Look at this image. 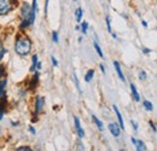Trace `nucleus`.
<instances>
[{
  "label": "nucleus",
  "mask_w": 157,
  "mask_h": 151,
  "mask_svg": "<svg viewBox=\"0 0 157 151\" xmlns=\"http://www.w3.org/2000/svg\"><path fill=\"white\" fill-rule=\"evenodd\" d=\"M52 40H53V42H58L59 39H58V33L57 32H52Z\"/></svg>",
  "instance_id": "obj_26"
},
{
  "label": "nucleus",
  "mask_w": 157,
  "mask_h": 151,
  "mask_svg": "<svg viewBox=\"0 0 157 151\" xmlns=\"http://www.w3.org/2000/svg\"><path fill=\"white\" fill-rule=\"evenodd\" d=\"M6 85H7V80L5 77L0 81V99L6 95Z\"/></svg>",
  "instance_id": "obj_12"
},
{
  "label": "nucleus",
  "mask_w": 157,
  "mask_h": 151,
  "mask_svg": "<svg viewBox=\"0 0 157 151\" xmlns=\"http://www.w3.org/2000/svg\"><path fill=\"white\" fill-rule=\"evenodd\" d=\"M16 151H33L29 146H20V148H17Z\"/></svg>",
  "instance_id": "obj_27"
},
{
  "label": "nucleus",
  "mask_w": 157,
  "mask_h": 151,
  "mask_svg": "<svg viewBox=\"0 0 157 151\" xmlns=\"http://www.w3.org/2000/svg\"><path fill=\"white\" fill-rule=\"evenodd\" d=\"M131 123H132V126H133V130L134 131H138V125L136 121H133V120H131Z\"/></svg>",
  "instance_id": "obj_32"
},
{
  "label": "nucleus",
  "mask_w": 157,
  "mask_h": 151,
  "mask_svg": "<svg viewBox=\"0 0 157 151\" xmlns=\"http://www.w3.org/2000/svg\"><path fill=\"white\" fill-rule=\"evenodd\" d=\"M47 6H48V0H46V5H45V15L47 14Z\"/></svg>",
  "instance_id": "obj_38"
},
{
  "label": "nucleus",
  "mask_w": 157,
  "mask_h": 151,
  "mask_svg": "<svg viewBox=\"0 0 157 151\" xmlns=\"http://www.w3.org/2000/svg\"><path fill=\"white\" fill-rule=\"evenodd\" d=\"M73 80H74V82H75V86H76V90L78 91V93H82V92H81V88H80V82H78V76H76V74H75V73L73 74Z\"/></svg>",
  "instance_id": "obj_21"
},
{
  "label": "nucleus",
  "mask_w": 157,
  "mask_h": 151,
  "mask_svg": "<svg viewBox=\"0 0 157 151\" xmlns=\"http://www.w3.org/2000/svg\"><path fill=\"white\" fill-rule=\"evenodd\" d=\"M120 151H123V150H120Z\"/></svg>",
  "instance_id": "obj_42"
},
{
  "label": "nucleus",
  "mask_w": 157,
  "mask_h": 151,
  "mask_svg": "<svg viewBox=\"0 0 157 151\" xmlns=\"http://www.w3.org/2000/svg\"><path fill=\"white\" fill-rule=\"evenodd\" d=\"M35 74L32 76V79H30V81H29V85H28V87H29V90H35L36 88V85H38V81H39V76L40 74L38 72H34Z\"/></svg>",
  "instance_id": "obj_6"
},
{
  "label": "nucleus",
  "mask_w": 157,
  "mask_h": 151,
  "mask_svg": "<svg viewBox=\"0 0 157 151\" xmlns=\"http://www.w3.org/2000/svg\"><path fill=\"white\" fill-rule=\"evenodd\" d=\"M105 22H106V27H108V32L111 34L113 33V29H111V24H110V17L109 16H106V18H105Z\"/></svg>",
  "instance_id": "obj_23"
},
{
  "label": "nucleus",
  "mask_w": 157,
  "mask_h": 151,
  "mask_svg": "<svg viewBox=\"0 0 157 151\" xmlns=\"http://www.w3.org/2000/svg\"><path fill=\"white\" fill-rule=\"evenodd\" d=\"M114 67H115V70H116V73H117L118 79H120L122 82H126V77H124L123 73H122V69H121V67H120V63L115 60V62H114Z\"/></svg>",
  "instance_id": "obj_10"
},
{
  "label": "nucleus",
  "mask_w": 157,
  "mask_h": 151,
  "mask_svg": "<svg viewBox=\"0 0 157 151\" xmlns=\"http://www.w3.org/2000/svg\"><path fill=\"white\" fill-rule=\"evenodd\" d=\"M78 151H83L85 150V148H83V145H82V143L81 141H78Z\"/></svg>",
  "instance_id": "obj_31"
},
{
  "label": "nucleus",
  "mask_w": 157,
  "mask_h": 151,
  "mask_svg": "<svg viewBox=\"0 0 157 151\" xmlns=\"http://www.w3.org/2000/svg\"><path fill=\"white\" fill-rule=\"evenodd\" d=\"M74 122H75V131H76V133H78V138L82 139V138L85 137V131H83L82 127H81V123H80V120H78V116L74 117Z\"/></svg>",
  "instance_id": "obj_5"
},
{
  "label": "nucleus",
  "mask_w": 157,
  "mask_h": 151,
  "mask_svg": "<svg viewBox=\"0 0 157 151\" xmlns=\"http://www.w3.org/2000/svg\"><path fill=\"white\" fill-rule=\"evenodd\" d=\"M139 79L143 80V81L146 80V73H145L144 70H140V72H139Z\"/></svg>",
  "instance_id": "obj_25"
},
{
  "label": "nucleus",
  "mask_w": 157,
  "mask_h": 151,
  "mask_svg": "<svg viewBox=\"0 0 157 151\" xmlns=\"http://www.w3.org/2000/svg\"><path fill=\"white\" fill-rule=\"evenodd\" d=\"M29 132L32 133V134H34V135L36 134V131H35V128H34V127H32V126L29 127Z\"/></svg>",
  "instance_id": "obj_35"
},
{
  "label": "nucleus",
  "mask_w": 157,
  "mask_h": 151,
  "mask_svg": "<svg viewBox=\"0 0 157 151\" xmlns=\"http://www.w3.org/2000/svg\"><path fill=\"white\" fill-rule=\"evenodd\" d=\"M74 1H76V0H74Z\"/></svg>",
  "instance_id": "obj_43"
},
{
  "label": "nucleus",
  "mask_w": 157,
  "mask_h": 151,
  "mask_svg": "<svg viewBox=\"0 0 157 151\" xmlns=\"http://www.w3.org/2000/svg\"><path fill=\"white\" fill-rule=\"evenodd\" d=\"M38 58H39L38 55H34V56L32 57V65H30V72H32V73H34V72L36 70V64H38V62H39Z\"/></svg>",
  "instance_id": "obj_14"
},
{
  "label": "nucleus",
  "mask_w": 157,
  "mask_h": 151,
  "mask_svg": "<svg viewBox=\"0 0 157 151\" xmlns=\"http://www.w3.org/2000/svg\"><path fill=\"white\" fill-rule=\"evenodd\" d=\"M13 6L15 4L12 2V0H0V16L9 15L12 11Z\"/></svg>",
  "instance_id": "obj_2"
},
{
  "label": "nucleus",
  "mask_w": 157,
  "mask_h": 151,
  "mask_svg": "<svg viewBox=\"0 0 157 151\" xmlns=\"http://www.w3.org/2000/svg\"><path fill=\"white\" fill-rule=\"evenodd\" d=\"M93 46H94V48H96V51H97L98 56L103 58V57H104V55H103V51H101V48H100V46L98 45V42H97V41H94V42H93Z\"/></svg>",
  "instance_id": "obj_20"
},
{
  "label": "nucleus",
  "mask_w": 157,
  "mask_h": 151,
  "mask_svg": "<svg viewBox=\"0 0 157 151\" xmlns=\"http://www.w3.org/2000/svg\"><path fill=\"white\" fill-rule=\"evenodd\" d=\"M83 34H87V30H88V23L87 22H83L81 23V29H80Z\"/></svg>",
  "instance_id": "obj_22"
},
{
  "label": "nucleus",
  "mask_w": 157,
  "mask_h": 151,
  "mask_svg": "<svg viewBox=\"0 0 157 151\" xmlns=\"http://www.w3.org/2000/svg\"><path fill=\"white\" fill-rule=\"evenodd\" d=\"M44 105H45V99L41 97V95H38L36 98H35V108H34V116H38L40 113H41V110H42V108H44Z\"/></svg>",
  "instance_id": "obj_4"
},
{
  "label": "nucleus",
  "mask_w": 157,
  "mask_h": 151,
  "mask_svg": "<svg viewBox=\"0 0 157 151\" xmlns=\"http://www.w3.org/2000/svg\"><path fill=\"white\" fill-rule=\"evenodd\" d=\"M92 120H93V122L96 123V126L98 127V130L99 131H103L104 130V126H103V122L99 120L98 117L96 116V115H92Z\"/></svg>",
  "instance_id": "obj_15"
},
{
  "label": "nucleus",
  "mask_w": 157,
  "mask_h": 151,
  "mask_svg": "<svg viewBox=\"0 0 157 151\" xmlns=\"http://www.w3.org/2000/svg\"><path fill=\"white\" fill-rule=\"evenodd\" d=\"M2 47H4V46H2V41H1V39H0V50H1Z\"/></svg>",
  "instance_id": "obj_41"
},
{
  "label": "nucleus",
  "mask_w": 157,
  "mask_h": 151,
  "mask_svg": "<svg viewBox=\"0 0 157 151\" xmlns=\"http://www.w3.org/2000/svg\"><path fill=\"white\" fill-rule=\"evenodd\" d=\"M111 35H113V38L114 39H117V35H116L115 33H111Z\"/></svg>",
  "instance_id": "obj_40"
},
{
  "label": "nucleus",
  "mask_w": 157,
  "mask_h": 151,
  "mask_svg": "<svg viewBox=\"0 0 157 151\" xmlns=\"http://www.w3.org/2000/svg\"><path fill=\"white\" fill-rule=\"evenodd\" d=\"M6 52H7V50H6V48H4V47H2L1 50H0V62H1L2 57H4L5 55H6Z\"/></svg>",
  "instance_id": "obj_29"
},
{
  "label": "nucleus",
  "mask_w": 157,
  "mask_h": 151,
  "mask_svg": "<svg viewBox=\"0 0 157 151\" xmlns=\"http://www.w3.org/2000/svg\"><path fill=\"white\" fill-rule=\"evenodd\" d=\"M93 76H94V70H93V69H90V70L86 73V75H85V81H86V82H91L92 79H93Z\"/></svg>",
  "instance_id": "obj_16"
},
{
  "label": "nucleus",
  "mask_w": 157,
  "mask_h": 151,
  "mask_svg": "<svg viewBox=\"0 0 157 151\" xmlns=\"http://www.w3.org/2000/svg\"><path fill=\"white\" fill-rule=\"evenodd\" d=\"M141 24H143V25H144L145 28H147V23H146V22H145L144 19H141Z\"/></svg>",
  "instance_id": "obj_39"
},
{
  "label": "nucleus",
  "mask_w": 157,
  "mask_h": 151,
  "mask_svg": "<svg viewBox=\"0 0 157 151\" xmlns=\"http://www.w3.org/2000/svg\"><path fill=\"white\" fill-rule=\"evenodd\" d=\"M99 68H100V70H101V73H103V74H105V67H104L103 64H100V65H99Z\"/></svg>",
  "instance_id": "obj_36"
},
{
  "label": "nucleus",
  "mask_w": 157,
  "mask_h": 151,
  "mask_svg": "<svg viewBox=\"0 0 157 151\" xmlns=\"http://www.w3.org/2000/svg\"><path fill=\"white\" fill-rule=\"evenodd\" d=\"M150 123V126H151V128H152V131L156 133V126H155V123H154V121H150L149 122Z\"/></svg>",
  "instance_id": "obj_33"
},
{
  "label": "nucleus",
  "mask_w": 157,
  "mask_h": 151,
  "mask_svg": "<svg viewBox=\"0 0 157 151\" xmlns=\"http://www.w3.org/2000/svg\"><path fill=\"white\" fill-rule=\"evenodd\" d=\"M51 62H52V64H53L55 67H58V60L56 59L55 56H51Z\"/></svg>",
  "instance_id": "obj_30"
},
{
  "label": "nucleus",
  "mask_w": 157,
  "mask_h": 151,
  "mask_svg": "<svg viewBox=\"0 0 157 151\" xmlns=\"http://www.w3.org/2000/svg\"><path fill=\"white\" fill-rule=\"evenodd\" d=\"M32 40L28 37H20L15 42V52L21 57L28 56L32 51Z\"/></svg>",
  "instance_id": "obj_1"
},
{
  "label": "nucleus",
  "mask_w": 157,
  "mask_h": 151,
  "mask_svg": "<svg viewBox=\"0 0 157 151\" xmlns=\"http://www.w3.org/2000/svg\"><path fill=\"white\" fill-rule=\"evenodd\" d=\"M6 106H7V98H6V95H5L4 98L0 99V121H1L2 117H4V114L6 111Z\"/></svg>",
  "instance_id": "obj_8"
},
{
  "label": "nucleus",
  "mask_w": 157,
  "mask_h": 151,
  "mask_svg": "<svg viewBox=\"0 0 157 151\" xmlns=\"http://www.w3.org/2000/svg\"><path fill=\"white\" fill-rule=\"evenodd\" d=\"M113 108H114V110H115V113H116V117H117V121H118V126L122 128V130H124V121H123V118H122V115L120 113V110L117 109V106L116 105H113Z\"/></svg>",
  "instance_id": "obj_11"
},
{
  "label": "nucleus",
  "mask_w": 157,
  "mask_h": 151,
  "mask_svg": "<svg viewBox=\"0 0 157 151\" xmlns=\"http://www.w3.org/2000/svg\"><path fill=\"white\" fill-rule=\"evenodd\" d=\"M143 52L147 55V53H150V52H151V50H150V48H147V47H143Z\"/></svg>",
  "instance_id": "obj_34"
},
{
  "label": "nucleus",
  "mask_w": 157,
  "mask_h": 151,
  "mask_svg": "<svg viewBox=\"0 0 157 151\" xmlns=\"http://www.w3.org/2000/svg\"><path fill=\"white\" fill-rule=\"evenodd\" d=\"M29 25H30V23H29V19H22V21H21V24H20V27H18V28H20V30H22V32H23V30H25V29H27Z\"/></svg>",
  "instance_id": "obj_17"
},
{
  "label": "nucleus",
  "mask_w": 157,
  "mask_h": 151,
  "mask_svg": "<svg viewBox=\"0 0 157 151\" xmlns=\"http://www.w3.org/2000/svg\"><path fill=\"white\" fill-rule=\"evenodd\" d=\"M131 92H132L133 99H134L136 102H139V100H140V95H139V93H138V90H137V87H136L134 83H131Z\"/></svg>",
  "instance_id": "obj_13"
},
{
  "label": "nucleus",
  "mask_w": 157,
  "mask_h": 151,
  "mask_svg": "<svg viewBox=\"0 0 157 151\" xmlns=\"http://www.w3.org/2000/svg\"><path fill=\"white\" fill-rule=\"evenodd\" d=\"M32 14V6L28 2H23L21 6V17L22 19H29Z\"/></svg>",
  "instance_id": "obj_3"
},
{
  "label": "nucleus",
  "mask_w": 157,
  "mask_h": 151,
  "mask_svg": "<svg viewBox=\"0 0 157 151\" xmlns=\"http://www.w3.org/2000/svg\"><path fill=\"white\" fill-rule=\"evenodd\" d=\"M41 68H42V63H41V62H38V64H36V69H41Z\"/></svg>",
  "instance_id": "obj_37"
},
{
  "label": "nucleus",
  "mask_w": 157,
  "mask_h": 151,
  "mask_svg": "<svg viewBox=\"0 0 157 151\" xmlns=\"http://www.w3.org/2000/svg\"><path fill=\"white\" fill-rule=\"evenodd\" d=\"M82 15H83V10L81 7H78L75 10V18L78 22H81V18H82Z\"/></svg>",
  "instance_id": "obj_18"
},
{
  "label": "nucleus",
  "mask_w": 157,
  "mask_h": 151,
  "mask_svg": "<svg viewBox=\"0 0 157 151\" xmlns=\"http://www.w3.org/2000/svg\"><path fill=\"white\" fill-rule=\"evenodd\" d=\"M131 140H132V143L134 144V146H136V150L137 151H146V146H145V144L141 141V140H138L136 138H131Z\"/></svg>",
  "instance_id": "obj_7"
},
{
  "label": "nucleus",
  "mask_w": 157,
  "mask_h": 151,
  "mask_svg": "<svg viewBox=\"0 0 157 151\" xmlns=\"http://www.w3.org/2000/svg\"><path fill=\"white\" fill-rule=\"evenodd\" d=\"M38 10V0H33V6H32V11L36 12Z\"/></svg>",
  "instance_id": "obj_28"
},
{
  "label": "nucleus",
  "mask_w": 157,
  "mask_h": 151,
  "mask_svg": "<svg viewBox=\"0 0 157 151\" xmlns=\"http://www.w3.org/2000/svg\"><path fill=\"white\" fill-rule=\"evenodd\" d=\"M5 74H6L5 65H4V64H0V79H1V77H5Z\"/></svg>",
  "instance_id": "obj_24"
},
{
  "label": "nucleus",
  "mask_w": 157,
  "mask_h": 151,
  "mask_svg": "<svg viewBox=\"0 0 157 151\" xmlns=\"http://www.w3.org/2000/svg\"><path fill=\"white\" fill-rule=\"evenodd\" d=\"M109 131L110 133L114 135V137H116L117 138L118 135H120V126H118L117 123H115V122H113V123H109Z\"/></svg>",
  "instance_id": "obj_9"
},
{
  "label": "nucleus",
  "mask_w": 157,
  "mask_h": 151,
  "mask_svg": "<svg viewBox=\"0 0 157 151\" xmlns=\"http://www.w3.org/2000/svg\"><path fill=\"white\" fill-rule=\"evenodd\" d=\"M143 105H144L145 110H147V111H152V110H154V105H152V103L149 102V100H144V102H143Z\"/></svg>",
  "instance_id": "obj_19"
}]
</instances>
